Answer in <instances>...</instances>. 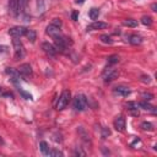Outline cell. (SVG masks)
<instances>
[{"instance_id":"6da1fadb","label":"cell","mask_w":157,"mask_h":157,"mask_svg":"<svg viewBox=\"0 0 157 157\" xmlns=\"http://www.w3.org/2000/svg\"><path fill=\"white\" fill-rule=\"evenodd\" d=\"M70 98H71V93H70V91L64 90V91L61 92V94H60L58 102H56V109H58V110H63V109H65L66 105H67L69 102H70Z\"/></svg>"},{"instance_id":"7a4b0ae2","label":"cell","mask_w":157,"mask_h":157,"mask_svg":"<svg viewBox=\"0 0 157 157\" xmlns=\"http://www.w3.org/2000/svg\"><path fill=\"white\" fill-rule=\"evenodd\" d=\"M12 45H13V49H15V59H22L25 56V47H23L21 39L13 38L12 39Z\"/></svg>"},{"instance_id":"3957f363","label":"cell","mask_w":157,"mask_h":157,"mask_svg":"<svg viewBox=\"0 0 157 157\" xmlns=\"http://www.w3.org/2000/svg\"><path fill=\"white\" fill-rule=\"evenodd\" d=\"M74 108L78 112H82L87 108V98L83 94H76L74 98Z\"/></svg>"},{"instance_id":"277c9868","label":"cell","mask_w":157,"mask_h":157,"mask_svg":"<svg viewBox=\"0 0 157 157\" xmlns=\"http://www.w3.org/2000/svg\"><path fill=\"white\" fill-rule=\"evenodd\" d=\"M54 43H55V48H56V50L64 52V50L67 48V42H66V39H65L61 34L54 37Z\"/></svg>"},{"instance_id":"5b68a950","label":"cell","mask_w":157,"mask_h":157,"mask_svg":"<svg viewBox=\"0 0 157 157\" xmlns=\"http://www.w3.org/2000/svg\"><path fill=\"white\" fill-rule=\"evenodd\" d=\"M26 31H27V28H25L22 26H16V27H12L9 29V34L13 38H20L26 34Z\"/></svg>"},{"instance_id":"8992f818","label":"cell","mask_w":157,"mask_h":157,"mask_svg":"<svg viewBox=\"0 0 157 157\" xmlns=\"http://www.w3.org/2000/svg\"><path fill=\"white\" fill-rule=\"evenodd\" d=\"M125 126H126L125 118H124L123 115L117 117V118H115V120H114V128H115V130H117V131L123 132V131L125 130Z\"/></svg>"},{"instance_id":"52a82bcc","label":"cell","mask_w":157,"mask_h":157,"mask_svg":"<svg viewBox=\"0 0 157 157\" xmlns=\"http://www.w3.org/2000/svg\"><path fill=\"white\" fill-rule=\"evenodd\" d=\"M42 49H43L49 56H55L56 53H58L56 48H55L53 44H50L49 42H44V43H42Z\"/></svg>"},{"instance_id":"ba28073f","label":"cell","mask_w":157,"mask_h":157,"mask_svg":"<svg viewBox=\"0 0 157 157\" xmlns=\"http://www.w3.org/2000/svg\"><path fill=\"white\" fill-rule=\"evenodd\" d=\"M118 76V71L115 69H109V70H105L104 71V82L108 83V82H112L114 78H117Z\"/></svg>"},{"instance_id":"9c48e42d","label":"cell","mask_w":157,"mask_h":157,"mask_svg":"<svg viewBox=\"0 0 157 157\" xmlns=\"http://www.w3.org/2000/svg\"><path fill=\"white\" fill-rule=\"evenodd\" d=\"M108 27V23L105 22H101V21H94L92 22L88 27H87V31H92V29H104Z\"/></svg>"},{"instance_id":"30bf717a","label":"cell","mask_w":157,"mask_h":157,"mask_svg":"<svg viewBox=\"0 0 157 157\" xmlns=\"http://www.w3.org/2000/svg\"><path fill=\"white\" fill-rule=\"evenodd\" d=\"M17 71L21 75H23V76H31L32 75V67H31L29 64H22V65H20V67L17 69Z\"/></svg>"},{"instance_id":"8fae6325","label":"cell","mask_w":157,"mask_h":157,"mask_svg":"<svg viewBox=\"0 0 157 157\" xmlns=\"http://www.w3.org/2000/svg\"><path fill=\"white\" fill-rule=\"evenodd\" d=\"M45 32H47V34H49L50 37H56V36H59V34H61V32H60V28L59 27H56V26H53V25H49V26H47V29H45Z\"/></svg>"},{"instance_id":"7c38bea8","label":"cell","mask_w":157,"mask_h":157,"mask_svg":"<svg viewBox=\"0 0 157 157\" xmlns=\"http://www.w3.org/2000/svg\"><path fill=\"white\" fill-rule=\"evenodd\" d=\"M114 92L115 93H118V94H120V96H128V94H130V88L129 87H126V86H117L115 88H114Z\"/></svg>"},{"instance_id":"4fadbf2b","label":"cell","mask_w":157,"mask_h":157,"mask_svg":"<svg viewBox=\"0 0 157 157\" xmlns=\"http://www.w3.org/2000/svg\"><path fill=\"white\" fill-rule=\"evenodd\" d=\"M137 105H139V107H141V108H142V109H145V110H150V112H152V113H156L155 107H153V105H151L147 101H142V102H140Z\"/></svg>"},{"instance_id":"5bb4252c","label":"cell","mask_w":157,"mask_h":157,"mask_svg":"<svg viewBox=\"0 0 157 157\" xmlns=\"http://www.w3.org/2000/svg\"><path fill=\"white\" fill-rule=\"evenodd\" d=\"M129 42H130V44H132V45H139V44L142 43V38H141L140 36H137V34H132V36H130Z\"/></svg>"},{"instance_id":"9a60e30c","label":"cell","mask_w":157,"mask_h":157,"mask_svg":"<svg viewBox=\"0 0 157 157\" xmlns=\"http://www.w3.org/2000/svg\"><path fill=\"white\" fill-rule=\"evenodd\" d=\"M77 132H78V135L81 136V139H82V141H85L86 144H88V142H91V141H90V136H88V134H87V132H86V131H85V130H83V129H82L81 126H80V128L77 129Z\"/></svg>"},{"instance_id":"2e32d148","label":"cell","mask_w":157,"mask_h":157,"mask_svg":"<svg viewBox=\"0 0 157 157\" xmlns=\"http://www.w3.org/2000/svg\"><path fill=\"white\" fill-rule=\"evenodd\" d=\"M126 107H128V109H129L134 115H139V110H137V104H136V103H134V102H128Z\"/></svg>"},{"instance_id":"e0dca14e","label":"cell","mask_w":157,"mask_h":157,"mask_svg":"<svg viewBox=\"0 0 157 157\" xmlns=\"http://www.w3.org/2000/svg\"><path fill=\"white\" fill-rule=\"evenodd\" d=\"M39 147H40V151H42V153L43 155H45V156H49V146H48V144L45 142V141H40V144H39Z\"/></svg>"},{"instance_id":"ac0fdd59","label":"cell","mask_w":157,"mask_h":157,"mask_svg":"<svg viewBox=\"0 0 157 157\" xmlns=\"http://www.w3.org/2000/svg\"><path fill=\"white\" fill-rule=\"evenodd\" d=\"M26 36H27V38H28L32 43L36 40V37H37L36 31H33V29H27V31H26Z\"/></svg>"},{"instance_id":"d6986e66","label":"cell","mask_w":157,"mask_h":157,"mask_svg":"<svg viewBox=\"0 0 157 157\" xmlns=\"http://www.w3.org/2000/svg\"><path fill=\"white\" fill-rule=\"evenodd\" d=\"M88 15H90L91 20H97V18H98V16H99V10L93 7V9H91V10H90Z\"/></svg>"},{"instance_id":"ffe728a7","label":"cell","mask_w":157,"mask_h":157,"mask_svg":"<svg viewBox=\"0 0 157 157\" xmlns=\"http://www.w3.org/2000/svg\"><path fill=\"white\" fill-rule=\"evenodd\" d=\"M123 25H124V26H128V27H136V26H137V21H136V20L128 18V20L123 21Z\"/></svg>"},{"instance_id":"44dd1931","label":"cell","mask_w":157,"mask_h":157,"mask_svg":"<svg viewBox=\"0 0 157 157\" xmlns=\"http://www.w3.org/2000/svg\"><path fill=\"white\" fill-rule=\"evenodd\" d=\"M141 128H142L144 130H146V131H152V130H153V125H152L150 121H144V123H141Z\"/></svg>"},{"instance_id":"7402d4cb","label":"cell","mask_w":157,"mask_h":157,"mask_svg":"<svg viewBox=\"0 0 157 157\" xmlns=\"http://www.w3.org/2000/svg\"><path fill=\"white\" fill-rule=\"evenodd\" d=\"M107 61H108L109 65H114V64H117L119 61V56L118 55H110V56H108Z\"/></svg>"},{"instance_id":"603a6c76","label":"cell","mask_w":157,"mask_h":157,"mask_svg":"<svg viewBox=\"0 0 157 157\" xmlns=\"http://www.w3.org/2000/svg\"><path fill=\"white\" fill-rule=\"evenodd\" d=\"M141 23L145 25V26H151V25H152V18H151L150 16H142Z\"/></svg>"},{"instance_id":"cb8c5ba5","label":"cell","mask_w":157,"mask_h":157,"mask_svg":"<svg viewBox=\"0 0 157 157\" xmlns=\"http://www.w3.org/2000/svg\"><path fill=\"white\" fill-rule=\"evenodd\" d=\"M101 40H102L103 43H105V44H112V43H113V39H112L108 34H102V36H101Z\"/></svg>"},{"instance_id":"d4e9b609","label":"cell","mask_w":157,"mask_h":157,"mask_svg":"<svg viewBox=\"0 0 157 157\" xmlns=\"http://www.w3.org/2000/svg\"><path fill=\"white\" fill-rule=\"evenodd\" d=\"M141 96H142V98H144L145 101H152V99H153V94L150 93V92H144Z\"/></svg>"},{"instance_id":"484cf974","label":"cell","mask_w":157,"mask_h":157,"mask_svg":"<svg viewBox=\"0 0 157 157\" xmlns=\"http://www.w3.org/2000/svg\"><path fill=\"white\" fill-rule=\"evenodd\" d=\"M50 25H53V26H56V27H61V25H63V22H61V20L60 18H53L52 20V22H50Z\"/></svg>"},{"instance_id":"4316f807","label":"cell","mask_w":157,"mask_h":157,"mask_svg":"<svg viewBox=\"0 0 157 157\" xmlns=\"http://www.w3.org/2000/svg\"><path fill=\"white\" fill-rule=\"evenodd\" d=\"M27 5H28V0H20V6H21V10H22L23 12L26 11Z\"/></svg>"},{"instance_id":"83f0119b","label":"cell","mask_w":157,"mask_h":157,"mask_svg":"<svg viewBox=\"0 0 157 157\" xmlns=\"http://www.w3.org/2000/svg\"><path fill=\"white\" fill-rule=\"evenodd\" d=\"M140 80H141V82H144V83H150V82H151V77H150L148 75H142Z\"/></svg>"},{"instance_id":"f1b7e54d","label":"cell","mask_w":157,"mask_h":157,"mask_svg":"<svg viewBox=\"0 0 157 157\" xmlns=\"http://www.w3.org/2000/svg\"><path fill=\"white\" fill-rule=\"evenodd\" d=\"M49 156H63V152L61 151H59V150H52V151H49Z\"/></svg>"},{"instance_id":"f546056e","label":"cell","mask_w":157,"mask_h":157,"mask_svg":"<svg viewBox=\"0 0 157 157\" xmlns=\"http://www.w3.org/2000/svg\"><path fill=\"white\" fill-rule=\"evenodd\" d=\"M20 93H21V96H22L23 98H26V99H31V98H32L29 93H27V92H25V91H22V90H20Z\"/></svg>"},{"instance_id":"4dcf8cb0","label":"cell","mask_w":157,"mask_h":157,"mask_svg":"<svg viewBox=\"0 0 157 157\" xmlns=\"http://www.w3.org/2000/svg\"><path fill=\"white\" fill-rule=\"evenodd\" d=\"M75 155H76V156H85L86 153H85L83 151H81L78 147H76V148H75Z\"/></svg>"},{"instance_id":"1f68e13d","label":"cell","mask_w":157,"mask_h":157,"mask_svg":"<svg viewBox=\"0 0 157 157\" xmlns=\"http://www.w3.org/2000/svg\"><path fill=\"white\" fill-rule=\"evenodd\" d=\"M77 17H78V12H77V11H72V13H71V18H72L74 21H76Z\"/></svg>"},{"instance_id":"d6a6232c","label":"cell","mask_w":157,"mask_h":157,"mask_svg":"<svg viewBox=\"0 0 157 157\" xmlns=\"http://www.w3.org/2000/svg\"><path fill=\"white\" fill-rule=\"evenodd\" d=\"M156 9H157V5L156 4H152V11H157Z\"/></svg>"},{"instance_id":"836d02e7","label":"cell","mask_w":157,"mask_h":157,"mask_svg":"<svg viewBox=\"0 0 157 157\" xmlns=\"http://www.w3.org/2000/svg\"><path fill=\"white\" fill-rule=\"evenodd\" d=\"M75 2H76V4H82V2H85V0H76Z\"/></svg>"},{"instance_id":"e575fe53","label":"cell","mask_w":157,"mask_h":157,"mask_svg":"<svg viewBox=\"0 0 157 157\" xmlns=\"http://www.w3.org/2000/svg\"><path fill=\"white\" fill-rule=\"evenodd\" d=\"M5 142H4V139L1 137V135H0V145H4Z\"/></svg>"}]
</instances>
